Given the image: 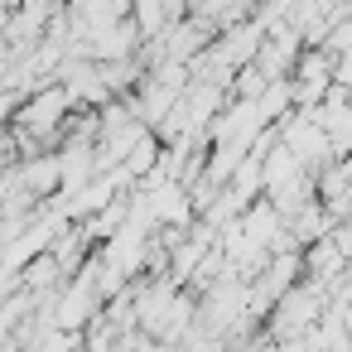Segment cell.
Masks as SVG:
<instances>
[{
  "label": "cell",
  "instance_id": "6da1fadb",
  "mask_svg": "<svg viewBox=\"0 0 352 352\" xmlns=\"http://www.w3.org/2000/svg\"><path fill=\"white\" fill-rule=\"evenodd\" d=\"M342 78H352V58H342Z\"/></svg>",
  "mask_w": 352,
  "mask_h": 352
}]
</instances>
